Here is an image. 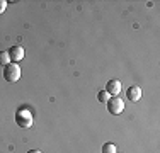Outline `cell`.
<instances>
[{
    "label": "cell",
    "mask_w": 160,
    "mask_h": 153,
    "mask_svg": "<svg viewBox=\"0 0 160 153\" xmlns=\"http://www.w3.org/2000/svg\"><path fill=\"white\" fill-rule=\"evenodd\" d=\"M16 122H17V126H21V128H24V129L31 128V126H32V114H31V111L24 109V107L19 109L16 112Z\"/></svg>",
    "instance_id": "obj_1"
},
{
    "label": "cell",
    "mask_w": 160,
    "mask_h": 153,
    "mask_svg": "<svg viewBox=\"0 0 160 153\" xmlns=\"http://www.w3.org/2000/svg\"><path fill=\"white\" fill-rule=\"evenodd\" d=\"M3 78L9 83H14L21 78V67L17 63H9L7 67H3Z\"/></svg>",
    "instance_id": "obj_2"
},
{
    "label": "cell",
    "mask_w": 160,
    "mask_h": 153,
    "mask_svg": "<svg viewBox=\"0 0 160 153\" xmlns=\"http://www.w3.org/2000/svg\"><path fill=\"white\" fill-rule=\"evenodd\" d=\"M108 111H109L111 114H114V116L121 114V112L124 111V102H123V99H119V97L109 99V101H108Z\"/></svg>",
    "instance_id": "obj_3"
},
{
    "label": "cell",
    "mask_w": 160,
    "mask_h": 153,
    "mask_svg": "<svg viewBox=\"0 0 160 153\" xmlns=\"http://www.w3.org/2000/svg\"><path fill=\"white\" fill-rule=\"evenodd\" d=\"M9 56H10V61L12 63H17V61L24 60V48L19 44H14L12 48L9 49Z\"/></svg>",
    "instance_id": "obj_4"
},
{
    "label": "cell",
    "mask_w": 160,
    "mask_h": 153,
    "mask_svg": "<svg viewBox=\"0 0 160 153\" xmlns=\"http://www.w3.org/2000/svg\"><path fill=\"white\" fill-rule=\"evenodd\" d=\"M121 82L119 80H109L108 83H106V92H108L109 95H112V97H118L121 92Z\"/></svg>",
    "instance_id": "obj_5"
},
{
    "label": "cell",
    "mask_w": 160,
    "mask_h": 153,
    "mask_svg": "<svg viewBox=\"0 0 160 153\" xmlns=\"http://www.w3.org/2000/svg\"><path fill=\"white\" fill-rule=\"evenodd\" d=\"M126 99H129L131 102H138L142 99V89L138 85H131L126 90Z\"/></svg>",
    "instance_id": "obj_6"
},
{
    "label": "cell",
    "mask_w": 160,
    "mask_h": 153,
    "mask_svg": "<svg viewBox=\"0 0 160 153\" xmlns=\"http://www.w3.org/2000/svg\"><path fill=\"white\" fill-rule=\"evenodd\" d=\"M10 61V56H9V51H0V67H7Z\"/></svg>",
    "instance_id": "obj_7"
},
{
    "label": "cell",
    "mask_w": 160,
    "mask_h": 153,
    "mask_svg": "<svg viewBox=\"0 0 160 153\" xmlns=\"http://www.w3.org/2000/svg\"><path fill=\"white\" fill-rule=\"evenodd\" d=\"M102 153H118L116 145L114 143H106L104 146H102Z\"/></svg>",
    "instance_id": "obj_8"
},
{
    "label": "cell",
    "mask_w": 160,
    "mask_h": 153,
    "mask_svg": "<svg viewBox=\"0 0 160 153\" xmlns=\"http://www.w3.org/2000/svg\"><path fill=\"white\" fill-rule=\"evenodd\" d=\"M97 99H99L101 102H104V104H108V101H109V94H108L106 90H101V92L97 94Z\"/></svg>",
    "instance_id": "obj_9"
},
{
    "label": "cell",
    "mask_w": 160,
    "mask_h": 153,
    "mask_svg": "<svg viewBox=\"0 0 160 153\" xmlns=\"http://www.w3.org/2000/svg\"><path fill=\"white\" fill-rule=\"evenodd\" d=\"M5 9H7V2L5 0H0V14L5 12Z\"/></svg>",
    "instance_id": "obj_10"
},
{
    "label": "cell",
    "mask_w": 160,
    "mask_h": 153,
    "mask_svg": "<svg viewBox=\"0 0 160 153\" xmlns=\"http://www.w3.org/2000/svg\"><path fill=\"white\" fill-rule=\"evenodd\" d=\"M28 153H43V151H41V150H29Z\"/></svg>",
    "instance_id": "obj_11"
}]
</instances>
